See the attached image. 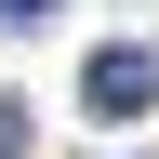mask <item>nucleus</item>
<instances>
[{
  "label": "nucleus",
  "mask_w": 159,
  "mask_h": 159,
  "mask_svg": "<svg viewBox=\"0 0 159 159\" xmlns=\"http://www.w3.org/2000/svg\"><path fill=\"white\" fill-rule=\"evenodd\" d=\"M53 13H66V0H0V27L27 40V27H53Z\"/></svg>",
  "instance_id": "nucleus-2"
},
{
  "label": "nucleus",
  "mask_w": 159,
  "mask_h": 159,
  "mask_svg": "<svg viewBox=\"0 0 159 159\" xmlns=\"http://www.w3.org/2000/svg\"><path fill=\"white\" fill-rule=\"evenodd\" d=\"M0 159H27V106H0Z\"/></svg>",
  "instance_id": "nucleus-3"
},
{
  "label": "nucleus",
  "mask_w": 159,
  "mask_h": 159,
  "mask_svg": "<svg viewBox=\"0 0 159 159\" xmlns=\"http://www.w3.org/2000/svg\"><path fill=\"white\" fill-rule=\"evenodd\" d=\"M80 106H93V119H146L159 106V53H146V40H106V53L80 66Z\"/></svg>",
  "instance_id": "nucleus-1"
}]
</instances>
